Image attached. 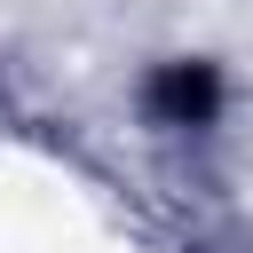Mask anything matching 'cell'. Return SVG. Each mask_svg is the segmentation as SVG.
Instances as JSON below:
<instances>
[{"label": "cell", "mask_w": 253, "mask_h": 253, "mask_svg": "<svg viewBox=\"0 0 253 253\" xmlns=\"http://www.w3.org/2000/svg\"><path fill=\"white\" fill-rule=\"evenodd\" d=\"M142 103H150L158 126H206L221 111V79H213V63H166Z\"/></svg>", "instance_id": "cell-1"}]
</instances>
